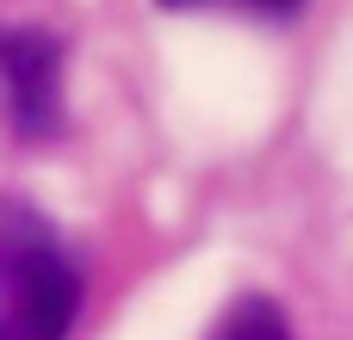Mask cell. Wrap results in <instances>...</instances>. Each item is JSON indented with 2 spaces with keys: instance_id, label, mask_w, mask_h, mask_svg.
<instances>
[{
  "instance_id": "7a4b0ae2",
  "label": "cell",
  "mask_w": 353,
  "mask_h": 340,
  "mask_svg": "<svg viewBox=\"0 0 353 340\" xmlns=\"http://www.w3.org/2000/svg\"><path fill=\"white\" fill-rule=\"evenodd\" d=\"M0 87L12 136L43 142L62 130V43L43 31H6L0 43Z\"/></svg>"
},
{
  "instance_id": "277c9868",
  "label": "cell",
  "mask_w": 353,
  "mask_h": 340,
  "mask_svg": "<svg viewBox=\"0 0 353 340\" xmlns=\"http://www.w3.org/2000/svg\"><path fill=\"white\" fill-rule=\"evenodd\" d=\"M161 6H254V12H298L304 0H161Z\"/></svg>"
},
{
  "instance_id": "6da1fadb",
  "label": "cell",
  "mask_w": 353,
  "mask_h": 340,
  "mask_svg": "<svg viewBox=\"0 0 353 340\" xmlns=\"http://www.w3.org/2000/svg\"><path fill=\"white\" fill-rule=\"evenodd\" d=\"M81 316V273L56 229L6 204L0 211V340H68Z\"/></svg>"
},
{
  "instance_id": "3957f363",
  "label": "cell",
  "mask_w": 353,
  "mask_h": 340,
  "mask_svg": "<svg viewBox=\"0 0 353 340\" xmlns=\"http://www.w3.org/2000/svg\"><path fill=\"white\" fill-rule=\"evenodd\" d=\"M211 340H292V328H285V316H279L267 297H248V304H236V310L223 316V328Z\"/></svg>"
}]
</instances>
